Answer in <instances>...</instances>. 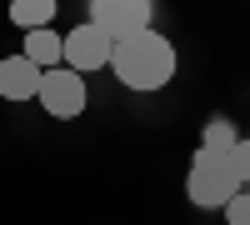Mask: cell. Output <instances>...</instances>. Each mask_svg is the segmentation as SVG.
I'll use <instances>...</instances> for the list:
<instances>
[{
  "label": "cell",
  "instance_id": "3",
  "mask_svg": "<svg viewBox=\"0 0 250 225\" xmlns=\"http://www.w3.org/2000/svg\"><path fill=\"white\" fill-rule=\"evenodd\" d=\"M85 20L95 30H105L110 40H125V35L150 30V0H90Z\"/></svg>",
  "mask_w": 250,
  "mask_h": 225
},
{
  "label": "cell",
  "instance_id": "5",
  "mask_svg": "<svg viewBox=\"0 0 250 225\" xmlns=\"http://www.w3.org/2000/svg\"><path fill=\"white\" fill-rule=\"evenodd\" d=\"M110 50H115V40L85 20V25H75V30L65 35V70H75V75L110 70Z\"/></svg>",
  "mask_w": 250,
  "mask_h": 225
},
{
  "label": "cell",
  "instance_id": "9",
  "mask_svg": "<svg viewBox=\"0 0 250 225\" xmlns=\"http://www.w3.org/2000/svg\"><path fill=\"white\" fill-rule=\"evenodd\" d=\"M235 145H240V135H235L230 120H220V115H215L210 125H205V135H200V150H205V155H230Z\"/></svg>",
  "mask_w": 250,
  "mask_h": 225
},
{
  "label": "cell",
  "instance_id": "10",
  "mask_svg": "<svg viewBox=\"0 0 250 225\" xmlns=\"http://www.w3.org/2000/svg\"><path fill=\"white\" fill-rule=\"evenodd\" d=\"M225 165H230V175L240 180V190H245V185H250V140H240V145L225 155Z\"/></svg>",
  "mask_w": 250,
  "mask_h": 225
},
{
  "label": "cell",
  "instance_id": "1",
  "mask_svg": "<svg viewBox=\"0 0 250 225\" xmlns=\"http://www.w3.org/2000/svg\"><path fill=\"white\" fill-rule=\"evenodd\" d=\"M175 45L165 40L155 25L150 30H140V35H125V40H115V50H110V70H115V80L125 90H165L175 80Z\"/></svg>",
  "mask_w": 250,
  "mask_h": 225
},
{
  "label": "cell",
  "instance_id": "7",
  "mask_svg": "<svg viewBox=\"0 0 250 225\" xmlns=\"http://www.w3.org/2000/svg\"><path fill=\"white\" fill-rule=\"evenodd\" d=\"M20 55H25L40 75L60 70V65H65V35H60V30H35V35H25V50H20Z\"/></svg>",
  "mask_w": 250,
  "mask_h": 225
},
{
  "label": "cell",
  "instance_id": "8",
  "mask_svg": "<svg viewBox=\"0 0 250 225\" xmlns=\"http://www.w3.org/2000/svg\"><path fill=\"white\" fill-rule=\"evenodd\" d=\"M10 20H15L25 35L50 30V20H55V0H15V5H10Z\"/></svg>",
  "mask_w": 250,
  "mask_h": 225
},
{
  "label": "cell",
  "instance_id": "6",
  "mask_svg": "<svg viewBox=\"0 0 250 225\" xmlns=\"http://www.w3.org/2000/svg\"><path fill=\"white\" fill-rule=\"evenodd\" d=\"M0 95L5 100H35L40 95V70L25 55H5L0 60Z\"/></svg>",
  "mask_w": 250,
  "mask_h": 225
},
{
  "label": "cell",
  "instance_id": "4",
  "mask_svg": "<svg viewBox=\"0 0 250 225\" xmlns=\"http://www.w3.org/2000/svg\"><path fill=\"white\" fill-rule=\"evenodd\" d=\"M40 105H45L55 120H75L80 110H85V100H90V90H85V75H75V70H45L40 75Z\"/></svg>",
  "mask_w": 250,
  "mask_h": 225
},
{
  "label": "cell",
  "instance_id": "2",
  "mask_svg": "<svg viewBox=\"0 0 250 225\" xmlns=\"http://www.w3.org/2000/svg\"><path fill=\"white\" fill-rule=\"evenodd\" d=\"M185 195H190V205H200V210H225V205L240 195V180L230 175L225 155H205V150H195L190 175H185Z\"/></svg>",
  "mask_w": 250,
  "mask_h": 225
},
{
  "label": "cell",
  "instance_id": "11",
  "mask_svg": "<svg viewBox=\"0 0 250 225\" xmlns=\"http://www.w3.org/2000/svg\"><path fill=\"white\" fill-rule=\"evenodd\" d=\"M225 225H250V190H240L230 205H225Z\"/></svg>",
  "mask_w": 250,
  "mask_h": 225
}]
</instances>
